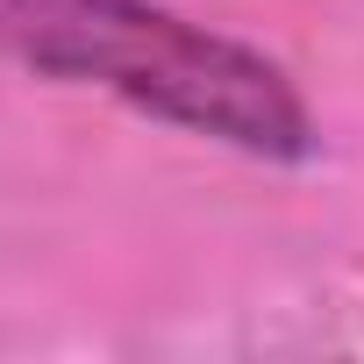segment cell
I'll return each mask as SVG.
<instances>
[{"mask_svg":"<svg viewBox=\"0 0 364 364\" xmlns=\"http://www.w3.org/2000/svg\"><path fill=\"white\" fill-rule=\"evenodd\" d=\"M0 50L36 79L100 86L264 164H307L321 150L300 86L264 50L157 0H0Z\"/></svg>","mask_w":364,"mask_h":364,"instance_id":"1","label":"cell"}]
</instances>
